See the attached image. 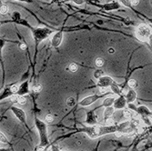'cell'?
Masks as SVG:
<instances>
[{
    "label": "cell",
    "mask_w": 152,
    "mask_h": 151,
    "mask_svg": "<svg viewBox=\"0 0 152 151\" xmlns=\"http://www.w3.org/2000/svg\"><path fill=\"white\" fill-rule=\"evenodd\" d=\"M80 151H82V150H80Z\"/></svg>",
    "instance_id": "obj_45"
},
{
    "label": "cell",
    "mask_w": 152,
    "mask_h": 151,
    "mask_svg": "<svg viewBox=\"0 0 152 151\" xmlns=\"http://www.w3.org/2000/svg\"><path fill=\"white\" fill-rule=\"evenodd\" d=\"M119 1L123 6H125L127 7H131V6H132L131 0H119Z\"/></svg>",
    "instance_id": "obj_28"
},
{
    "label": "cell",
    "mask_w": 152,
    "mask_h": 151,
    "mask_svg": "<svg viewBox=\"0 0 152 151\" xmlns=\"http://www.w3.org/2000/svg\"><path fill=\"white\" fill-rule=\"evenodd\" d=\"M45 119H46V123L51 124V123H53V121H54V117H53V115H51V114H47V115L45 117Z\"/></svg>",
    "instance_id": "obj_26"
},
{
    "label": "cell",
    "mask_w": 152,
    "mask_h": 151,
    "mask_svg": "<svg viewBox=\"0 0 152 151\" xmlns=\"http://www.w3.org/2000/svg\"><path fill=\"white\" fill-rule=\"evenodd\" d=\"M108 53H109V54L115 53V49H114V48H109V49H108Z\"/></svg>",
    "instance_id": "obj_39"
},
{
    "label": "cell",
    "mask_w": 152,
    "mask_h": 151,
    "mask_svg": "<svg viewBox=\"0 0 152 151\" xmlns=\"http://www.w3.org/2000/svg\"><path fill=\"white\" fill-rule=\"evenodd\" d=\"M139 2H140V0H131V4L134 7H137L139 4Z\"/></svg>",
    "instance_id": "obj_37"
},
{
    "label": "cell",
    "mask_w": 152,
    "mask_h": 151,
    "mask_svg": "<svg viewBox=\"0 0 152 151\" xmlns=\"http://www.w3.org/2000/svg\"><path fill=\"white\" fill-rule=\"evenodd\" d=\"M0 140H1V143H3V144H7L8 143V140H7V136H5V134L4 133H0Z\"/></svg>",
    "instance_id": "obj_30"
},
{
    "label": "cell",
    "mask_w": 152,
    "mask_h": 151,
    "mask_svg": "<svg viewBox=\"0 0 152 151\" xmlns=\"http://www.w3.org/2000/svg\"><path fill=\"white\" fill-rule=\"evenodd\" d=\"M67 69L68 71H70L71 73H75V72H77L79 70V66H78V64H76V63L72 62V63H70V64L68 65Z\"/></svg>",
    "instance_id": "obj_20"
},
{
    "label": "cell",
    "mask_w": 152,
    "mask_h": 151,
    "mask_svg": "<svg viewBox=\"0 0 152 151\" xmlns=\"http://www.w3.org/2000/svg\"><path fill=\"white\" fill-rule=\"evenodd\" d=\"M98 98H99V97L97 95H91V96L86 97L85 98L80 100L79 105L81 107H88V106H90L91 104H93L94 102H96Z\"/></svg>",
    "instance_id": "obj_7"
},
{
    "label": "cell",
    "mask_w": 152,
    "mask_h": 151,
    "mask_svg": "<svg viewBox=\"0 0 152 151\" xmlns=\"http://www.w3.org/2000/svg\"><path fill=\"white\" fill-rule=\"evenodd\" d=\"M96 63V66L97 68H102L104 66V59L103 58H101V57H97L95 61Z\"/></svg>",
    "instance_id": "obj_24"
},
{
    "label": "cell",
    "mask_w": 152,
    "mask_h": 151,
    "mask_svg": "<svg viewBox=\"0 0 152 151\" xmlns=\"http://www.w3.org/2000/svg\"><path fill=\"white\" fill-rule=\"evenodd\" d=\"M137 114L138 116H140L141 118H143V117H149V116H151V111L147 107L140 106V107H138L137 109Z\"/></svg>",
    "instance_id": "obj_12"
},
{
    "label": "cell",
    "mask_w": 152,
    "mask_h": 151,
    "mask_svg": "<svg viewBox=\"0 0 152 151\" xmlns=\"http://www.w3.org/2000/svg\"><path fill=\"white\" fill-rule=\"evenodd\" d=\"M86 123L88 126H95L97 123V116L94 111H88L87 113Z\"/></svg>",
    "instance_id": "obj_10"
},
{
    "label": "cell",
    "mask_w": 152,
    "mask_h": 151,
    "mask_svg": "<svg viewBox=\"0 0 152 151\" xmlns=\"http://www.w3.org/2000/svg\"><path fill=\"white\" fill-rule=\"evenodd\" d=\"M134 113H136V112H134L133 110L129 109V107L128 108H124L123 109V117L126 119H129L130 120L131 118H134Z\"/></svg>",
    "instance_id": "obj_17"
},
{
    "label": "cell",
    "mask_w": 152,
    "mask_h": 151,
    "mask_svg": "<svg viewBox=\"0 0 152 151\" xmlns=\"http://www.w3.org/2000/svg\"><path fill=\"white\" fill-rule=\"evenodd\" d=\"M115 100H116V98H115V97H113L105 98V99H104V101H103V106H104V107H113L114 102H115Z\"/></svg>",
    "instance_id": "obj_18"
},
{
    "label": "cell",
    "mask_w": 152,
    "mask_h": 151,
    "mask_svg": "<svg viewBox=\"0 0 152 151\" xmlns=\"http://www.w3.org/2000/svg\"><path fill=\"white\" fill-rule=\"evenodd\" d=\"M32 90L35 93H39L42 90V85L40 83H35L32 86Z\"/></svg>",
    "instance_id": "obj_21"
},
{
    "label": "cell",
    "mask_w": 152,
    "mask_h": 151,
    "mask_svg": "<svg viewBox=\"0 0 152 151\" xmlns=\"http://www.w3.org/2000/svg\"><path fill=\"white\" fill-rule=\"evenodd\" d=\"M148 41H149V44H150V46L152 47V35L150 36V37H149V39H148Z\"/></svg>",
    "instance_id": "obj_41"
},
{
    "label": "cell",
    "mask_w": 152,
    "mask_h": 151,
    "mask_svg": "<svg viewBox=\"0 0 152 151\" xmlns=\"http://www.w3.org/2000/svg\"><path fill=\"white\" fill-rule=\"evenodd\" d=\"M103 76H105V74H104V71L101 70V69H97L94 72V78L96 79H99L100 78H102Z\"/></svg>",
    "instance_id": "obj_22"
},
{
    "label": "cell",
    "mask_w": 152,
    "mask_h": 151,
    "mask_svg": "<svg viewBox=\"0 0 152 151\" xmlns=\"http://www.w3.org/2000/svg\"><path fill=\"white\" fill-rule=\"evenodd\" d=\"M51 151H60V148H59V147L57 146V145H56V144H54V145H52L51 146Z\"/></svg>",
    "instance_id": "obj_34"
},
{
    "label": "cell",
    "mask_w": 152,
    "mask_h": 151,
    "mask_svg": "<svg viewBox=\"0 0 152 151\" xmlns=\"http://www.w3.org/2000/svg\"><path fill=\"white\" fill-rule=\"evenodd\" d=\"M13 95H15V94L13 93V91L11 90V87L8 86V87H7V89L4 90V92L1 94V99H5L7 97H11Z\"/></svg>",
    "instance_id": "obj_19"
},
{
    "label": "cell",
    "mask_w": 152,
    "mask_h": 151,
    "mask_svg": "<svg viewBox=\"0 0 152 151\" xmlns=\"http://www.w3.org/2000/svg\"><path fill=\"white\" fill-rule=\"evenodd\" d=\"M11 111L13 112V114L16 116V118L23 124L27 125V116H26V113L23 109H21L20 107H14L12 106L11 107Z\"/></svg>",
    "instance_id": "obj_5"
},
{
    "label": "cell",
    "mask_w": 152,
    "mask_h": 151,
    "mask_svg": "<svg viewBox=\"0 0 152 151\" xmlns=\"http://www.w3.org/2000/svg\"><path fill=\"white\" fill-rule=\"evenodd\" d=\"M12 18H13L14 21L19 22L21 20V15L18 13V12H14L13 15H12Z\"/></svg>",
    "instance_id": "obj_25"
},
{
    "label": "cell",
    "mask_w": 152,
    "mask_h": 151,
    "mask_svg": "<svg viewBox=\"0 0 152 151\" xmlns=\"http://www.w3.org/2000/svg\"><path fill=\"white\" fill-rule=\"evenodd\" d=\"M71 1L77 5H82L84 4V0H71Z\"/></svg>",
    "instance_id": "obj_35"
},
{
    "label": "cell",
    "mask_w": 152,
    "mask_h": 151,
    "mask_svg": "<svg viewBox=\"0 0 152 151\" xmlns=\"http://www.w3.org/2000/svg\"><path fill=\"white\" fill-rule=\"evenodd\" d=\"M135 35L139 41L146 42L149 39V37L152 35V33H151V29L149 27H148L145 24H141L137 28Z\"/></svg>",
    "instance_id": "obj_4"
},
{
    "label": "cell",
    "mask_w": 152,
    "mask_h": 151,
    "mask_svg": "<svg viewBox=\"0 0 152 151\" xmlns=\"http://www.w3.org/2000/svg\"><path fill=\"white\" fill-rule=\"evenodd\" d=\"M32 33H33L36 46H37L43 40L47 39V37L52 34V30H50L47 28H37L33 29Z\"/></svg>",
    "instance_id": "obj_3"
},
{
    "label": "cell",
    "mask_w": 152,
    "mask_h": 151,
    "mask_svg": "<svg viewBox=\"0 0 152 151\" xmlns=\"http://www.w3.org/2000/svg\"><path fill=\"white\" fill-rule=\"evenodd\" d=\"M120 7V4L117 1H113L110 3H107L106 5L103 6V9L107 12L112 11V10H117Z\"/></svg>",
    "instance_id": "obj_14"
},
{
    "label": "cell",
    "mask_w": 152,
    "mask_h": 151,
    "mask_svg": "<svg viewBox=\"0 0 152 151\" xmlns=\"http://www.w3.org/2000/svg\"><path fill=\"white\" fill-rule=\"evenodd\" d=\"M151 4H152V0H151Z\"/></svg>",
    "instance_id": "obj_44"
},
{
    "label": "cell",
    "mask_w": 152,
    "mask_h": 151,
    "mask_svg": "<svg viewBox=\"0 0 152 151\" xmlns=\"http://www.w3.org/2000/svg\"><path fill=\"white\" fill-rule=\"evenodd\" d=\"M67 104H68L69 107H72V106H74V105L76 104V99H75L73 97H68V100H67Z\"/></svg>",
    "instance_id": "obj_29"
},
{
    "label": "cell",
    "mask_w": 152,
    "mask_h": 151,
    "mask_svg": "<svg viewBox=\"0 0 152 151\" xmlns=\"http://www.w3.org/2000/svg\"><path fill=\"white\" fill-rule=\"evenodd\" d=\"M109 89H111V91L114 93V94H116L118 96H121L122 95V90L121 89L119 86V85L117 84V82L115 83H113L110 86H109Z\"/></svg>",
    "instance_id": "obj_16"
},
{
    "label": "cell",
    "mask_w": 152,
    "mask_h": 151,
    "mask_svg": "<svg viewBox=\"0 0 152 151\" xmlns=\"http://www.w3.org/2000/svg\"><path fill=\"white\" fill-rule=\"evenodd\" d=\"M7 12H8V7H7V5L3 4L1 6V14L2 15H6Z\"/></svg>",
    "instance_id": "obj_31"
},
{
    "label": "cell",
    "mask_w": 152,
    "mask_h": 151,
    "mask_svg": "<svg viewBox=\"0 0 152 151\" xmlns=\"http://www.w3.org/2000/svg\"><path fill=\"white\" fill-rule=\"evenodd\" d=\"M29 93V83L28 81H25L19 86V89L17 92L18 96H26Z\"/></svg>",
    "instance_id": "obj_11"
},
{
    "label": "cell",
    "mask_w": 152,
    "mask_h": 151,
    "mask_svg": "<svg viewBox=\"0 0 152 151\" xmlns=\"http://www.w3.org/2000/svg\"><path fill=\"white\" fill-rule=\"evenodd\" d=\"M62 41H63V32L57 31L52 36V38H51V46L53 47H58L61 45Z\"/></svg>",
    "instance_id": "obj_9"
},
{
    "label": "cell",
    "mask_w": 152,
    "mask_h": 151,
    "mask_svg": "<svg viewBox=\"0 0 152 151\" xmlns=\"http://www.w3.org/2000/svg\"><path fill=\"white\" fill-rule=\"evenodd\" d=\"M19 48L21 50H23V51H25V50L27 49V45L25 43H21V44H19Z\"/></svg>",
    "instance_id": "obj_36"
},
{
    "label": "cell",
    "mask_w": 152,
    "mask_h": 151,
    "mask_svg": "<svg viewBox=\"0 0 152 151\" xmlns=\"http://www.w3.org/2000/svg\"><path fill=\"white\" fill-rule=\"evenodd\" d=\"M126 100H127V103H134L137 99V93L134 89H130L128 92L126 94Z\"/></svg>",
    "instance_id": "obj_13"
},
{
    "label": "cell",
    "mask_w": 152,
    "mask_h": 151,
    "mask_svg": "<svg viewBox=\"0 0 152 151\" xmlns=\"http://www.w3.org/2000/svg\"><path fill=\"white\" fill-rule=\"evenodd\" d=\"M119 130L118 125H111V126H88V127H85L84 128H81L80 131L84 132L88 137L95 139V138H98L102 136L108 135V134H114Z\"/></svg>",
    "instance_id": "obj_1"
},
{
    "label": "cell",
    "mask_w": 152,
    "mask_h": 151,
    "mask_svg": "<svg viewBox=\"0 0 152 151\" xmlns=\"http://www.w3.org/2000/svg\"><path fill=\"white\" fill-rule=\"evenodd\" d=\"M35 126L37 129L40 138V143L36 147V151H45L49 144L48 134H47V123L42 121L41 119L35 118Z\"/></svg>",
    "instance_id": "obj_2"
},
{
    "label": "cell",
    "mask_w": 152,
    "mask_h": 151,
    "mask_svg": "<svg viewBox=\"0 0 152 151\" xmlns=\"http://www.w3.org/2000/svg\"><path fill=\"white\" fill-rule=\"evenodd\" d=\"M116 81L114 80L111 77L109 76H103L102 78H100L99 79H97V86L101 87V86H105V87H109L113 83H115Z\"/></svg>",
    "instance_id": "obj_6"
},
{
    "label": "cell",
    "mask_w": 152,
    "mask_h": 151,
    "mask_svg": "<svg viewBox=\"0 0 152 151\" xmlns=\"http://www.w3.org/2000/svg\"><path fill=\"white\" fill-rule=\"evenodd\" d=\"M127 105H128V103H127L126 97L121 95L118 98H116L115 102H114V105H113V107L115 109H124V108H126Z\"/></svg>",
    "instance_id": "obj_8"
},
{
    "label": "cell",
    "mask_w": 152,
    "mask_h": 151,
    "mask_svg": "<svg viewBox=\"0 0 152 151\" xmlns=\"http://www.w3.org/2000/svg\"><path fill=\"white\" fill-rule=\"evenodd\" d=\"M5 44H6V41H5V39H2V40H1V48H3V47H4Z\"/></svg>",
    "instance_id": "obj_40"
},
{
    "label": "cell",
    "mask_w": 152,
    "mask_h": 151,
    "mask_svg": "<svg viewBox=\"0 0 152 151\" xmlns=\"http://www.w3.org/2000/svg\"><path fill=\"white\" fill-rule=\"evenodd\" d=\"M17 103L20 105H25L27 103V98L25 96H19L18 97V100H17Z\"/></svg>",
    "instance_id": "obj_27"
},
{
    "label": "cell",
    "mask_w": 152,
    "mask_h": 151,
    "mask_svg": "<svg viewBox=\"0 0 152 151\" xmlns=\"http://www.w3.org/2000/svg\"><path fill=\"white\" fill-rule=\"evenodd\" d=\"M114 111H115V108L113 107H105L104 109V114H103V118L104 120H108L112 118V116L114 115Z\"/></svg>",
    "instance_id": "obj_15"
},
{
    "label": "cell",
    "mask_w": 152,
    "mask_h": 151,
    "mask_svg": "<svg viewBox=\"0 0 152 151\" xmlns=\"http://www.w3.org/2000/svg\"><path fill=\"white\" fill-rule=\"evenodd\" d=\"M115 134V136L116 137H121L122 136H123V133H121V132H119V131H117L116 133H114Z\"/></svg>",
    "instance_id": "obj_38"
},
{
    "label": "cell",
    "mask_w": 152,
    "mask_h": 151,
    "mask_svg": "<svg viewBox=\"0 0 152 151\" xmlns=\"http://www.w3.org/2000/svg\"><path fill=\"white\" fill-rule=\"evenodd\" d=\"M16 1H20V2H30V0H16Z\"/></svg>",
    "instance_id": "obj_42"
},
{
    "label": "cell",
    "mask_w": 152,
    "mask_h": 151,
    "mask_svg": "<svg viewBox=\"0 0 152 151\" xmlns=\"http://www.w3.org/2000/svg\"><path fill=\"white\" fill-rule=\"evenodd\" d=\"M108 92V87H105V86H101L99 87V93L101 95H103V94H107Z\"/></svg>",
    "instance_id": "obj_32"
},
{
    "label": "cell",
    "mask_w": 152,
    "mask_h": 151,
    "mask_svg": "<svg viewBox=\"0 0 152 151\" xmlns=\"http://www.w3.org/2000/svg\"><path fill=\"white\" fill-rule=\"evenodd\" d=\"M128 107H129V109H131V110H133L134 112H136V113H137V107L133 103H129V104H128Z\"/></svg>",
    "instance_id": "obj_33"
},
{
    "label": "cell",
    "mask_w": 152,
    "mask_h": 151,
    "mask_svg": "<svg viewBox=\"0 0 152 151\" xmlns=\"http://www.w3.org/2000/svg\"><path fill=\"white\" fill-rule=\"evenodd\" d=\"M0 151H10V150H9V149H7V148H5V147H1Z\"/></svg>",
    "instance_id": "obj_43"
},
{
    "label": "cell",
    "mask_w": 152,
    "mask_h": 151,
    "mask_svg": "<svg viewBox=\"0 0 152 151\" xmlns=\"http://www.w3.org/2000/svg\"><path fill=\"white\" fill-rule=\"evenodd\" d=\"M128 86L130 87V89H135L136 87L137 86V80H136V79L131 78V79H129V80L128 81Z\"/></svg>",
    "instance_id": "obj_23"
}]
</instances>
